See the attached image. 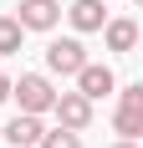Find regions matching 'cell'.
<instances>
[{
  "mask_svg": "<svg viewBox=\"0 0 143 148\" xmlns=\"http://www.w3.org/2000/svg\"><path fill=\"white\" fill-rule=\"evenodd\" d=\"M10 97L21 102V112H51V102H56V87L46 82L41 72H21V82H10Z\"/></svg>",
  "mask_w": 143,
  "mask_h": 148,
  "instance_id": "1",
  "label": "cell"
},
{
  "mask_svg": "<svg viewBox=\"0 0 143 148\" xmlns=\"http://www.w3.org/2000/svg\"><path fill=\"white\" fill-rule=\"evenodd\" d=\"M113 128H118V138H133V143H138V133H143V87H138V82L118 92Z\"/></svg>",
  "mask_w": 143,
  "mask_h": 148,
  "instance_id": "2",
  "label": "cell"
},
{
  "mask_svg": "<svg viewBox=\"0 0 143 148\" xmlns=\"http://www.w3.org/2000/svg\"><path fill=\"white\" fill-rule=\"evenodd\" d=\"M51 112H56V128H72V133H87L92 128V102L82 92H56Z\"/></svg>",
  "mask_w": 143,
  "mask_h": 148,
  "instance_id": "3",
  "label": "cell"
},
{
  "mask_svg": "<svg viewBox=\"0 0 143 148\" xmlns=\"http://www.w3.org/2000/svg\"><path fill=\"white\" fill-rule=\"evenodd\" d=\"M46 66H51L56 77H77V72L87 66V46L77 41V36H61V41L46 46Z\"/></svg>",
  "mask_w": 143,
  "mask_h": 148,
  "instance_id": "4",
  "label": "cell"
},
{
  "mask_svg": "<svg viewBox=\"0 0 143 148\" xmlns=\"http://www.w3.org/2000/svg\"><path fill=\"white\" fill-rule=\"evenodd\" d=\"M15 21H21V31H51L61 21V5L56 0H21V5H15Z\"/></svg>",
  "mask_w": 143,
  "mask_h": 148,
  "instance_id": "5",
  "label": "cell"
},
{
  "mask_svg": "<svg viewBox=\"0 0 143 148\" xmlns=\"http://www.w3.org/2000/svg\"><path fill=\"white\" fill-rule=\"evenodd\" d=\"M113 87H118V77H113V66H97V61H87L82 72H77V92H82L87 102H97V97H107Z\"/></svg>",
  "mask_w": 143,
  "mask_h": 148,
  "instance_id": "6",
  "label": "cell"
},
{
  "mask_svg": "<svg viewBox=\"0 0 143 148\" xmlns=\"http://www.w3.org/2000/svg\"><path fill=\"white\" fill-rule=\"evenodd\" d=\"M67 21L82 31V36H87V31H102V26H107V0H72V5H67Z\"/></svg>",
  "mask_w": 143,
  "mask_h": 148,
  "instance_id": "7",
  "label": "cell"
},
{
  "mask_svg": "<svg viewBox=\"0 0 143 148\" xmlns=\"http://www.w3.org/2000/svg\"><path fill=\"white\" fill-rule=\"evenodd\" d=\"M41 133H46V123L36 118V112H15V123L0 128V138H10L15 148H36V143H41Z\"/></svg>",
  "mask_w": 143,
  "mask_h": 148,
  "instance_id": "8",
  "label": "cell"
},
{
  "mask_svg": "<svg viewBox=\"0 0 143 148\" xmlns=\"http://www.w3.org/2000/svg\"><path fill=\"white\" fill-rule=\"evenodd\" d=\"M102 36H107V51H133L138 46V21L133 15H118V21L102 26Z\"/></svg>",
  "mask_w": 143,
  "mask_h": 148,
  "instance_id": "9",
  "label": "cell"
},
{
  "mask_svg": "<svg viewBox=\"0 0 143 148\" xmlns=\"http://www.w3.org/2000/svg\"><path fill=\"white\" fill-rule=\"evenodd\" d=\"M21 41H26V31H21V21H15V15H0V56H10V51H21Z\"/></svg>",
  "mask_w": 143,
  "mask_h": 148,
  "instance_id": "10",
  "label": "cell"
},
{
  "mask_svg": "<svg viewBox=\"0 0 143 148\" xmlns=\"http://www.w3.org/2000/svg\"><path fill=\"white\" fill-rule=\"evenodd\" d=\"M36 148H82V133H72V128H46Z\"/></svg>",
  "mask_w": 143,
  "mask_h": 148,
  "instance_id": "11",
  "label": "cell"
},
{
  "mask_svg": "<svg viewBox=\"0 0 143 148\" xmlns=\"http://www.w3.org/2000/svg\"><path fill=\"white\" fill-rule=\"evenodd\" d=\"M5 97H10V77L0 72V102H5Z\"/></svg>",
  "mask_w": 143,
  "mask_h": 148,
  "instance_id": "12",
  "label": "cell"
},
{
  "mask_svg": "<svg viewBox=\"0 0 143 148\" xmlns=\"http://www.w3.org/2000/svg\"><path fill=\"white\" fill-rule=\"evenodd\" d=\"M113 148H138V143H133V138H118V143H113Z\"/></svg>",
  "mask_w": 143,
  "mask_h": 148,
  "instance_id": "13",
  "label": "cell"
}]
</instances>
